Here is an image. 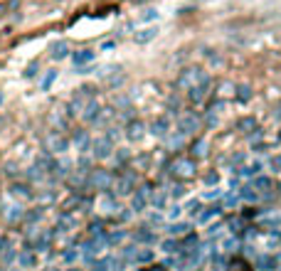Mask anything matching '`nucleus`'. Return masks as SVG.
<instances>
[{"instance_id":"obj_27","label":"nucleus","mask_w":281,"mask_h":271,"mask_svg":"<svg viewBox=\"0 0 281 271\" xmlns=\"http://www.w3.org/2000/svg\"><path fill=\"white\" fill-rule=\"evenodd\" d=\"M55 79H57V69H50V71L45 74V79H42V91H47V89L52 86Z\"/></svg>"},{"instance_id":"obj_6","label":"nucleus","mask_w":281,"mask_h":271,"mask_svg":"<svg viewBox=\"0 0 281 271\" xmlns=\"http://www.w3.org/2000/svg\"><path fill=\"white\" fill-rule=\"evenodd\" d=\"M178 129H180V134H195V131H200V119L195 116V114H183L180 116V121H178Z\"/></svg>"},{"instance_id":"obj_42","label":"nucleus","mask_w":281,"mask_h":271,"mask_svg":"<svg viewBox=\"0 0 281 271\" xmlns=\"http://www.w3.org/2000/svg\"><path fill=\"white\" fill-rule=\"evenodd\" d=\"M74 259H76V252H67L65 254V262H74Z\"/></svg>"},{"instance_id":"obj_10","label":"nucleus","mask_w":281,"mask_h":271,"mask_svg":"<svg viewBox=\"0 0 281 271\" xmlns=\"http://www.w3.org/2000/svg\"><path fill=\"white\" fill-rule=\"evenodd\" d=\"M150 198H153V195H150V188H148V185H143L140 190H136V195H134V203H131V204H134V209L140 212L145 204L150 203Z\"/></svg>"},{"instance_id":"obj_20","label":"nucleus","mask_w":281,"mask_h":271,"mask_svg":"<svg viewBox=\"0 0 281 271\" xmlns=\"http://www.w3.org/2000/svg\"><path fill=\"white\" fill-rule=\"evenodd\" d=\"M168 131H170V124H168V119H163V116L150 124V134L153 136H168Z\"/></svg>"},{"instance_id":"obj_1","label":"nucleus","mask_w":281,"mask_h":271,"mask_svg":"<svg viewBox=\"0 0 281 271\" xmlns=\"http://www.w3.org/2000/svg\"><path fill=\"white\" fill-rule=\"evenodd\" d=\"M205 81H210V76H208L203 69L190 67V69H185V71L180 74L178 86H180V89H185V91H190V89H195V86H200V84H205Z\"/></svg>"},{"instance_id":"obj_39","label":"nucleus","mask_w":281,"mask_h":271,"mask_svg":"<svg viewBox=\"0 0 281 271\" xmlns=\"http://www.w3.org/2000/svg\"><path fill=\"white\" fill-rule=\"evenodd\" d=\"M217 180H219V175H217V173H210V175L205 178V183H208V185H217Z\"/></svg>"},{"instance_id":"obj_14","label":"nucleus","mask_w":281,"mask_h":271,"mask_svg":"<svg viewBox=\"0 0 281 271\" xmlns=\"http://www.w3.org/2000/svg\"><path fill=\"white\" fill-rule=\"evenodd\" d=\"M259 247L264 249V252H274V249H279L281 247V237H277V234H262L259 237Z\"/></svg>"},{"instance_id":"obj_36","label":"nucleus","mask_w":281,"mask_h":271,"mask_svg":"<svg viewBox=\"0 0 281 271\" xmlns=\"http://www.w3.org/2000/svg\"><path fill=\"white\" fill-rule=\"evenodd\" d=\"M163 252L173 254V252H178V244H175V242H163Z\"/></svg>"},{"instance_id":"obj_38","label":"nucleus","mask_w":281,"mask_h":271,"mask_svg":"<svg viewBox=\"0 0 281 271\" xmlns=\"http://www.w3.org/2000/svg\"><path fill=\"white\" fill-rule=\"evenodd\" d=\"M237 203H239V198H234V195H229V198L224 200V207H229V209H232V207H237Z\"/></svg>"},{"instance_id":"obj_41","label":"nucleus","mask_w":281,"mask_h":271,"mask_svg":"<svg viewBox=\"0 0 281 271\" xmlns=\"http://www.w3.org/2000/svg\"><path fill=\"white\" fill-rule=\"evenodd\" d=\"M205 198H208V200H214V198H219V190H210V193H208Z\"/></svg>"},{"instance_id":"obj_8","label":"nucleus","mask_w":281,"mask_h":271,"mask_svg":"<svg viewBox=\"0 0 281 271\" xmlns=\"http://www.w3.org/2000/svg\"><path fill=\"white\" fill-rule=\"evenodd\" d=\"M124 267V259H116V257H104L94 264V271H121Z\"/></svg>"},{"instance_id":"obj_43","label":"nucleus","mask_w":281,"mask_h":271,"mask_svg":"<svg viewBox=\"0 0 281 271\" xmlns=\"http://www.w3.org/2000/svg\"><path fill=\"white\" fill-rule=\"evenodd\" d=\"M170 217H173V219H175V217H180V207H178V204L170 209Z\"/></svg>"},{"instance_id":"obj_31","label":"nucleus","mask_w":281,"mask_h":271,"mask_svg":"<svg viewBox=\"0 0 281 271\" xmlns=\"http://www.w3.org/2000/svg\"><path fill=\"white\" fill-rule=\"evenodd\" d=\"M205 153H208V143H205V140H198V143L193 145V155L200 158V155H205Z\"/></svg>"},{"instance_id":"obj_11","label":"nucleus","mask_w":281,"mask_h":271,"mask_svg":"<svg viewBox=\"0 0 281 271\" xmlns=\"http://www.w3.org/2000/svg\"><path fill=\"white\" fill-rule=\"evenodd\" d=\"M50 57L52 60H65V57H70V42H65V40H60V42H55L52 47H50Z\"/></svg>"},{"instance_id":"obj_29","label":"nucleus","mask_w":281,"mask_h":271,"mask_svg":"<svg viewBox=\"0 0 281 271\" xmlns=\"http://www.w3.org/2000/svg\"><path fill=\"white\" fill-rule=\"evenodd\" d=\"M237 99L239 101H249L252 99V89L249 86H237Z\"/></svg>"},{"instance_id":"obj_33","label":"nucleus","mask_w":281,"mask_h":271,"mask_svg":"<svg viewBox=\"0 0 281 271\" xmlns=\"http://www.w3.org/2000/svg\"><path fill=\"white\" fill-rule=\"evenodd\" d=\"M214 217H217V209H210V212H203L198 219H200V224H208V222H212Z\"/></svg>"},{"instance_id":"obj_16","label":"nucleus","mask_w":281,"mask_h":271,"mask_svg":"<svg viewBox=\"0 0 281 271\" xmlns=\"http://www.w3.org/2000/svg\"><path fill=\"white\" fill-rule=\"evenodd\" d=\"M57 227H60V229H65V232L76 229V217H74V214H70V212H62V214L57 217Z\"/></svg>"},{"instance_id":"obj_21","label":"nucleus","mask_w":281,"mask_h":271,"mask_svg":"<svg viewBox=\"0 0 281 271\" xmlns=\"http://www.w3.org/2000/svg\"><path fill=\"white\" fill-rule=\"evenodd\" d=\"M239 131H242V134H257V131H259L257 119H252V116L242 119V121H239Z\"/></svg>"},{"instance_id":"obj_24","label":"nucleus","mask_w":281,"mask_h":271,"mask_svg":"<svg viewBox=\"0 0 281 271\" xmlns=\"http://www.w3.org/2000/svg\"><path fill=\"white\" fill-rule=\"evenodd\" d=\"M254 190L269 193V190H272V180H269V178H257V180H254Z\"/></svg>"},{"instance_id":"obj_7","label":"nucleus","mask_w":281,"mask_h":271,"mask_svg":"<svg viewBox=\"0 0 281 271\" xmlns=\"http://www.w3.org/2000/svg\"><path fill=\"white\" fill-rule=\"evenodd\" d=\"M114 188H116L119 195H131L136 190V180H134V175H121V178L114 180Z\"/></svg>"},{"instance_id":"obj_13","label":"nucleus","mask_w":281,"mask_h":271,"mask_svg":"<svg viewBox=\"0 0 281 271\" xmlns=\"http://www.w3.org/2000/svg\"><path fill=\"white\" fill-rule=\"evenodd\" d=\"M17 267L20 269H37V252H22L17 257Z\"/></svg>"},{"instance_id":"obj_2","label":"nucleus","mask_w":281,"mask_h":271,"mask_svg":"<svg viewBox=\"0 0 281 271\" xmlns=\"http://www.w3.org/2000/svg\"><path fill=\"white\" fill-rule=\"evenodd\" d=\"M195 160L193 158H185V155H180V158H175L173 163H170V173L175 175V178H180V180H190V178H195Z\"/></svg>"},{"instance_id":"obj_3","label":"nucleus","mask_w":281,"mask_h":271,"mask_svg":"<svg viewBox=\"0 0 281 271\" xmlns=\"http://www.w3.org/2000/svg\"><path fill=\"white\" fill-rule=\"evenodd\" d=\"M111 150H114V143H111L109 136H99V138L91 140V153H94V158L106 160V158H111Z\"/></svg>"},{"instance_id":"obj_44","label":"nucleus","mask_w":281,"mask_h":271,"mask_svg":"<svg viewBox=\"0 0 281 271\" xmlns=\"http://www.w3.org/2000/svg\"><path fill=\"white\" fill-rule=\"evenodd\" d=\"M2 252H5V239L0 237V254H2Z\"/></svg>"},{"instance_id":"obj_22","label":"nucleus","mask_w":281,"mask_h":271,"mask_svg":"<svg viewBox=\"0 0 281 271\" xmlns=\"http://www.w3.org/2000/svg\"><path fill=\"white\" fill-rule=\"evenodd\" d=\"M32 239H35V252H37V249H47V247H50V242H52V237H50V234H45V232H37Z\"/></svg>"},{"instance_id":"obj_9","label":"nucleus","mask_w":281,"mask_h":271,"mask_svg":"<svg viewBox=\"0 0 281 271\" xmlns=\"http://www.w3.org/2000/svg\"><path fill=\"white\" fill-rule=\"evenodd\" d=\"M99 116H101V106L91 99V101H86V106H84V111H81V119L86 121V124H94V121H99Z\"/></svg>"},{"instance_id":"obj_26","label":"nucleus","mask_w":281,"mask_h":271,"mask_svg":"<svg viewBox=\"0 0 281 271\" xmlns=\"http://www.w3.org/2000/svg\"><path fill=\"white\" fill-rule=\"evenodd\" d=\"M165 200H168V198H165V193H153L150 204H153L155 209H163V207H165Z\"/></svg>"},{"instance_id":"obj_17","label":"nucleus","mask_w":281,"mask_h":271,"mask_svg":"<svg viewBox=\"0 0 281 271\" xmlns=\"http://www.w3.org/2000/svg\"><path fill=\"white\" fill-rule=\"evenodd\" d=\"M155 35H158V27H143V30H139V32L134 35V40H136L139 45H145V42L155 40Z\"/></svg>"},{"instance_id":"obj_40","label":"nucleus","mask_w":281,"mask_h":271,"mask_svg":"<svg viewBox=\"0 0 281 271\" xmlns=\"http://www.w3.org/2000/svg\"><path fill=\"white\" fill-rule=\"evenodd\" d=\"M114 47H116V42H111V40H109V42H101V50H104V52H106V50H114Z\"/></svg>"},{"instance_id":"obj_32","label":"nucleus","mask_w":281,"mask_h":271,"mask_svg":"<svg viewBox=\"0 0 281 271\" xmlns=\"http://www.w3.org/2000/svg\"><path fill=\"white\" fill-rule=\"evenodd\" d=\"M155 237L148 232V229H140V232H136V242H153Z\"/></svg>"},{"instance_id":"obj_15","label":"nucleus","mask_w":281,"mask_h":271,"mask_svg":"<svg viewBox=\"0 0 281 271\" xmlns=\"http://www.w3.org/2000/svg\"><path fill=\"white\" fill-rule=\"evenodd\" d=\"M71 60H74V67L81 69V67H86V65L94 60V52H91V50H79V52L71 55Z\"/></svg>"},{"instance_id":"obj_25","label":"nucleus","mask_w":281,"mask_h":271,"mask_svg":"<svg viewBox=\"0 0 281 271\" xmlns=\"http://www.w3.org/2000/svg\"><path fill=\"white\" fill-rule=\"evenodd\" d=\"M10 193H12L15 198H32V193H30V188H27V185H12V188H10Z\"/></svg>"},{"instance_id":"obj_18","label":"nucleus","mask_w":281,"mask_h":271,"mask_svg":"<svg viewBox=\"0 0 281 271\" xmlns=\"http://www.w3.org/2000/svg\"><path fill=\"white\" fill-rule=\"evenodd\" d=\"M71 140H74V145H76V150H79V153H86V150H89V145H91L89 136L84 134V131H76V134L71 136Z\"/></svg>"},{"instance_id":"obj_30","label":"nucleus","mask_w":281,"mask_h":271,"mask_svg":"<svg viewBox=\"0 0 281 271\" xmlns=\"http://www.w3.org/2000/svg\"><path fill=\"white\" fill-rule=\"evenodd\" d=\"M150 20H158V10H153V7L143 10V15H140V22H150Z\"/></svg>"},{"instance_id":"obj_34","label":"nucleus","mask_w":281,"mask_h":271,"mask_svg":"<svg viewBox=\"0 0 281 271\" xmlns=\"http://www.w3.org/2000/svg\"><path fill=\"white\" fill-rule=\"evenodd\" d=\"M40 71V62H32V65H27V69H25V76L30 79V76H35Z\"/></svg>"},{"instance_id":"obj_35","label":"nucleus","mask_w":281,"mask_h":271,"mask_svg":"<svg viewBox=\"0 0 281 271\" xmlns=\"http://www.w3.org/2000/svg\"><path fill=\"white\" fill-rule=\"evenodd\" d=\"M121 239H124V234H121V232H114V234H109V237H106V242H109V244H116V242H121Z\"/></svg>"},{"instance_id":"obj_5","label":"nucleus","mask_w":281,"mask_h":271,"mask_svg":"<svg viewBox=\"0 0 281 271\" xmlns=\"http://www.w3.org/2000/svg\"><path fill=\"white\" fill-rule=\"evenodd\" d=\"M47 150L55 153V155H57V153H67V150H70V140L62 134H50L47 136Z\"/></svg>"},{"instance_id":"obj_19","label":"nucleus","mask_w":281,"mask_h":271,"mask_svg":"<svg viewBox=\"0 0 281 271\" xmlns=\"http://www.w3.org/2000/svg\"><path fill=\"white\" fill-rule=\"evenodd\" d=\"M126 136H129L131 140H140V138L145 136V126H143L140 121H131L129 129H126Z\"/></svg>"},{"instance_id":"obj_28","label":"nucleus","mask_w":281,"mask_h":271,"mask_svg":"<svg viewBox=\"0 0 281 271\" xmlns=\"http://www.w3.org/2000/svg\"><path fill=\"white\" fill-rule=\"evenodd\" d=\"M239 198L242 200H257V193H254V185H247V188H242V193H239Z\"/></svg>"},{"instance_id":"obj_46","label":"nucleus","mask_w":281,"mask_h":271,"mask_svg":"<svg viewBox=\"0 0 281 271\" xmlns=\"http://www.w3.org/2000/svg\"><path fill=\"white\" fill-rule=\"evenodd\" d=\"M279 111H281V106H279Z\"/></svg>"},{"instance_id":"obj_23","label":"nucleus","mask_w":281,"mask_h":271,"mask_svg":"<svg viewBox=\"0 0 281 271\" xmlns=\"http://www.w3.org/2000/svg\"><path fill=\"white\" fill-rule=\"evenodd\" d=\"M173 237H183V234H188L190 232V224L188 222H175V224H170V229H168Z\"/></svg>"},{"instance_id":"obj_4","label":"nucleus","mask_w":281,"mask_h":271,"mask_svg":"<svg viewBox=\"0 0 281 271\" xmlns=\"http://www.w3.org/2000/svg\"><path fill=\"white\" fill-rule=\"evenodd\" d=\"M89 185L96 188V190H109L114 185V175L106 173V170H94L91 178H89Z\"/></svg>"},{"instance_id":"obj_12","label":"nucleus","mask_w":281,"mask_h":271,"mask_svg":"<svg viewBox=\"0 0 281 271\" xmlns=\"http://www.w3.org/2000/svg\"><path fill=\"white\" fill-rule=\"evenodd\" d=\"M208 89H210V81H205V84H200V86H195V89H190V91H188V96H190V101H193V104H203V101L208 99V94H210Z\"/></svg>"},{"instance_id":"obj_37","label":"nucleus","mask_w":281,"mask_h":271,"mask_svg":"<svg viewBox=\"0 0 281 271\" xmlns=\"http://www.w3.org/2000/svg\"><path fill=\"white\" fill-rule=\"evenodd\" d=\"M269 165H272V170H277V173H281V155H274Z\"/></svg>"},{"instance_id":"obj_45","label":"nucleus","mask_w":281,"mask_h":271,"mask_svg":"<svg viewBox=\"0 0 281 271\" xmlns=\"http://www.w3.org/2000/svg\"><path fill=\"white\" fill-rule=\"evenodd\" d=\"M5 10H7V5H2V2H0V15H2Z\"/></svg>"}]
</instances>
